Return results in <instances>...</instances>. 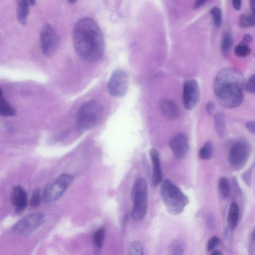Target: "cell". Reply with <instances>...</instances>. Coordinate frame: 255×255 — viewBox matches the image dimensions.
Returning a JSON list of instances; mask_svg holds the SVG:
<instances>
[{
    "mask_svg": "<svg viewBox=\"0 0 255 255\" xmlns=\"http://www.w3.org/2000/svg\"><path fill=\"white\" fill-rule=\"evenodd\" d=\"M73 43L78 56L88 62H96L103 57L105 41L97 21L89 17L80 19L73 31Z\"/></svg>",
    "mask_w": 255,
    "mask_h": 255,
    "instance_id": "obj_1",
    "label": "cell"
},
{
    "mask_svg": "<svg viewBox=\"0 0 255 255\" xmlns=\"http://www.w3.org/2000/svg\"><path fill=\"white\" fill-rule=\"evenodd\" d=\"M245 79L239 69L226 67L216 75L214 83L215 96L221 106L234 109L244 100Z\"/></svg>",
    "mask_w": 255,
    "mask_h": 255,
    "instance_id": "obj_2",
    "label": "cell"
},
{
    "mask_svg": "<svg viewBox=\"0 0 255 255\" xmlns=\"http://www.w3.org/2000/svg\"><path fill=\"white\" fill-rule=\"evenodd\" d=\"M160 195L167 211L173 215L181 214L189 203L188 197L169 180L162 183Z\"/></svg>",
    "mask_w": 255,
    "mask_h": 255,
    "instance_id": "obj_3",
    "label": "cell"
},
{
    "mask_svg": "<svg viewBox=\"0 0 255 255\" xmlns=\"http://www.w3.org/2000/svg\"><path fill=\"white\" fill-rule=\"evenodd\" d=\"M103 107L96 100L84 103L79 108L76 117V125L81 132L87 131L97 125L102 117Z\"/></svg>",
    "mask_w": 255,
    "mask_h": 255,
    "instance_id": "obj_4",
    "label": "cell"
},
{
    "mask_svg": "<svg viewBox=\"0 0 255 255\" xmlns=\"http://www.w3.org/2000/svg\"><path fill=\"white\" fill-rule=\"evenodd\" d=\"M132 198L133 201L132 217L135 220H141L146 215L148 206L147 184L143 178L138 177L135 181Z\"/></svg>",
    "mask_w": 255,
    "mask_h": 255,
    "instance_id": "obj_5",
    "label": "cell"
},
{
    "mask_svg": "<svg viewBox=\"0 0 255 255\" xmlns=\"http://www.w3.org/2000/svg\"><path fill=\"white\" fill-rule=\"evenodd\" d=\"M74 180V177L69 174H62L56 178L43 191L42 199L50 203L59 198Z\"/></svg>",
    "mask_w": 255,
    "mask_h": 255,
    "instance_id": "obj_6",
    "label": "cell"
},
{
    "mask_svg": "<svg viewBox=\"0 0 255 255\" xmlns=\"http://www.w3.org/2000/svg\"><path fill=\"white\" fill-rule=\"evenodd\" d=\"M251 151L250 143L240 139L231 146L229 154L230 164L235 169L240 170L246 164Z\"/></svg>",
    "mask_w": 255,
    "mask_h": 255,
    "instance_id": "obj_7",
    "label": "cell"
},
{
    "mask_svg": "<svg viewBox=\"0 0 255 255\" xmlns=\"http://www.w3.org/2000/svg\"><path fill=\"white\" fill-rule=\"evenodd\" d=\"M39 39L43 54L48 57L54 55L59 47L60 39L59 35L51 25L46 24L43 27Z\"/></svg>",
    "mask_w": 255,
    "mask_h": 255,
    "instance_id": "obj_8",
    "label": "cell"
},
{
    "mask_svg": "<svg viewBox=\"0 0 255 255\" xmlns=\"http://www.w3.org/2000/svg\"><path fill=\"white\" fill-rule=\"evenodd\" d=\"M44 221V216L41 213L31 214L18 222L13 227L12 231L20 235H29L37 230Z\"/></svg>",
    "mask_w": 255,
    "mask_h": 255,
    "instance_id": "obj_9",
    "label": "cell"
},
{
    "mask_svg": "<svg viewBox=\"0 0 255 255\" xmlns=\"http://www.w3.org/2000/svg\"><path fill=\"white\" fill-rule=\"evenodd\" d=\"M128 87L129 79L126 73L120 69L115 70L108 83L109 94L115 97H122L127 94Z\"/></svg>",
    "mask_w": 255,
    "mask_h": 255,
    "instance_id": "obj_10",
    "label": "cell"
},
{
    "mask_svg": "<svg viewBox=\"0 0 255 255\" xmlns=\"http://www.w3.org/2000/svg\"><path fill=\"white\" fill-rule=\"evenodd\" d=\"M200 89L195 80L185 82L183 85L182 100L184 107L188 110L194 109L199 100Z\"/></svg>",
    "mask_w": 255,
    "mask_h": 255,
    "instance_id": "obj_11",
    "label": "cell"
},
{
    "mask_svg": "<svg viewBox=\"0 0 255 255\" xmlns=\"http://www.w3.org/2000/svg\"><path fill=\"white\" fill-rule=\"evenodd\" d=\"M169 145L177 159H182L187 157L190 147L186 135L179 133L173 136L170 140Z\"/></svg>",
    "mask_w": 255,
    "mask_h": 255,
    "instance_id": "obj_12",
    "label": "cell"
},
{
    "mask_svg": "<svg viewBox=\"0 0 255 255\" xmlns=\"http://www.w3.org/2000/svg\"><path fill=\"white\" fill-rule=\"evenodd\" d=\"M11 200L17 212L24 211L27 207V194L20 185H17L12 191Z\"/></svg>",
    "mask_w": 255,
    "mask_h": 255,
    "instance_id": "obj_13",
    "label": "cell"
},
{
    "mask_svg": "<svg viewBox=\"0 0 255 255\" xmlns=\"http://www.w3.org/2000/svg\"><path fill=\"white\" fill-rule=\"evenodd\" d=\"M159 107L161 113L169 120H175L180 117V109L174 101L170 99L165 98L161 100Z\"/></svg>",
    "mask_w": 255,
    "mask_h": 255,
    "instance_id": "obj_14",
    "label": "cell"
},
{
    "mask_svg": "<svg viewBox=\"0 0 255 255\" xmlns=\"http://www.w3.org/2000/svg\"><path fill=\"white\" fill-rule=\"evenodd\" d=\"M150 156L153 167L152 181L155 186H157L163 180V178L160 167L159 154L157 150L152 149L150 151Z\"/></svg>",
    "mask_w": 255,
    "mask_h": 255,
    "instance_id": "obj_15",
    "label": "cell"
},
{
    "mask_svg": "<svg viewBox=\"0 0 255 255\" xmlns=\"http://www.w3.org/2000/svg\"><path fill=\"white\" fill-rule=\"evenodd\" d=\"M240 216V210L237 203L232 202L230 205L227 216V222L231 230H235L237 227Z\"/></svg>",
    "mask_w": 255,
    "mask_h": 255,
    "instance_id": "obj_16",
    "label": "cell"
},
{
    "mask_svg": "<svg viewBox=\"0 0 255 255\" xmlns=\"http://www.w3.org/2000/svg\"><path fill=\"white\" fill-rule=\"evenodd\" d=\"M29 5L28 0H18L17 18L20 24L22 25L27 24L29 13Z\"/></svg>",
    "mask_w": 255,
    "mask_h": 255,
    "instance_id": "obj_17",
    "label": "cell"
},
{
    "mask_svg": "<svg viewBox=\"0 0 255 255\" xmlns=\"http://www.w3.org/2000/svg\"><path fill=\"white\" fill-rule=\"evenodd\" d=\"M214 124L217 134L219 137H223L226 130L225 118L223 113H218L215 115Z\"/></svg>",
    "mask_w": 255,
    "mask_h": 255,
    "instance_id": "obj_18",
    "label": "cell"
},
{
    "mask_svg": "<svg viewBox=\"0 0 255 255\" xmlns=\"http://www.w3.org/2000/svg\"><path fill=\"white\" fill-rule=\"evenodd\" d=\"M16 114L15 109L11 106L8 101L3 98L2 92L1 93L0 99V115L2 117H13Z\"/></svg>",
    "mask_w": 255,
    "mask_h": 255,
    "instance_id": "obj_19",
    "label": "cell"
},
{
    "mask_svg": "<svg viewBox=\"0 0 255 255\" xmlns=\"http://www.w3.org/2000/svg\"><path fill=\"white\" fill-rule=\"evenodd\" d=\"M234 45V39L231 33L228 32H225L223 36L221 51L223 56H227L230 52Z\"/></svg>",
    "mask_w": 255,
    "mask_h": 255,
    "instance_id": "obj_20",
    "label": "cell"
},
{
    "mask_svg": "<svg viewBox=\"0 0 255 255\" xmlns=\"http://www.w3.org/2000/svg\"><path fill=\"white\" fill-rule=\"evenodd\" d=\"M239 25L243 29L249 28L255 26V17L251 14H243L239 19Z\"/></svg>",
    "mask_w": 255,
    "mask_h": 255,
    "instance_id": "obj_21",
    "label": "cell"
},
{
    "mask_svg": "<svg viewBox=\"0 0 255 255\" xmlns=\"http://www.w3.org/2000/svg\"><path fill=\"white\" fill-rule=\"evenodd\" d=\"M218 188L220 194L223 198H227L230 195L231 186L227 178L222 177L218 182Z\"/></svg>",
    "mask_w": 255,
    "mask_h": 255,
    "instance_id": "obj_22",
    "label": "cell"
},
{
    "mask_svg": "<svg viewBox=\"0 0 255 255\" xmlns=\"http://www.w3.org/2000/svg\"><path fill=\"white\" fill-rule=\"evenodd\" d=\"M214 151L213 144L211 141L207 142L199 152V157L204 160L210 159Z\"/></svg>",
    "mask_w": 255,
    "mask_h": 255,
    "instance_id": "obj_23",
    "label": "cell"
},
{
    "mask_svg": "<svg viewBox=\"0 0 255 255\" xmlns=\"http://www.w3.org/2000/svg\"><path fill=\"white\" fill-rule=\"evenodd\" d=\"M252 53V49L249 44L241 41L236 45L235 49V55L239 58H245L249 56Z\"/></svg>",
    "mask_w": 255,
    "mask_h": 255,
    "instance_id": "obj_24",
    "label": "cell"
},
{
    "mask_svg": "<svg viewBox=\"0 0 255 255\" xmlns=\"http://www.w3.org/2000/svg\"><path fill=\"white\" fill-rule=\"evenodd\" d=\"M169 252L172 255H182L184 252L183 243L179 240L173 241L169 245Z\"/></svg>",
    "mask_w": 255,
    "mask_h": 255,
    "instance_id": "obj_25",
    "label": "cell"
},
{
    "mask_svg": "<svg viewBox=\"0 0 255 255\" xmlns=\"http://www.w3.org/2000/svg\"><path fill=\"white\" fill-rule=\"evenodd\" d=\"M105 235V230L104 228L99 229L95 232L93 237V241L96 247L100 248L102 247Z\"/></svg>",
    "mask_w": 255,
    "mask_h": 255,
    "instance_id": "obj_26",
    "label": "cell"
},
{
    "mask_svg": "<svg viewBox=\"0 0 255 255\" xmlns=\"http://www.w3.org/2000/svg\"><path fill=\"white\" fill-rule=\"evenodd\" d=\"M210 13L213 18L215 27L217 28H220L222 24V12L221 10L217 7H215L211 10Z\"/></svg>",
    "mask_w": 255,
    "mask_h": 255,
    "instance_id": "obj_27",
    "label": "cell"
},
{
    "mask_svg": "<svg viewBox=\"0 0 255 255\" xmlns=\"http://www.w3.org/2000/svg\"><path fill=\"white\" fill-rule=\"evenodd\" d=\"M129 254L132 255H144L142 244L140 241L131 243L128 249Z\"/></svg>",
    "mask_w": 255,
    "mask_h": 255,
    "instance_id": "obj_28",
    "label": "cell"
},
{
    "mask_svg": "<svg viewBox=\"0 0 255 255\" xmlns=\"http://www.w3.org/2000/svg\"><path fill=\"white\" fill-rule=\"evenodd\" d=\"M40 203V193L39 188L36 189L34 191L30 202L31 207L36 208L38 207Z\"/></svg>",
    "mask_w": 255,
    "mask_h": 255,
    "instance_id": "obj_29",
    "label": "cell"
},
{
    "mask_svg": "<svg viewBox=\"0 0 255 255\" xmlns=\"http://www.w3.org/2000/svg\"><path fill=\"white\" fill-rule=\"evenodd\" d=\"M245 88L250 94L255 95V74L250 77L245 85Z\"/></svg>",
    "mask_w": 255,
    "mask_h": 255,
    "instance_id": "obj_30",
    "label": "cell"
},
{
    "mask_svg": "<svg viewBox=\"0 0 255 255\" xmlns=\"http://www.w3.org/2000/svg\"><path fill=\"white\" fill-rule=\"evenodd\" d=\"M219 244V239L217 236H214L210 239L207 243L208 251H211L215 249Z\"/></svg>",
    "mask_w": 255,
    "mask_h": 255,
    "instance_id": "obj_31",
    "label": "cell"
},
{
    "mask_svg": "<svg viewBox=\"0 0 255 255\" xmlns=\"http://www.w3.org/2000/svg\"><path fill=\"white\" fill-rule=\"evenodd\" d=\"M245 127L249 132L255 136V121H249L246 122Z\"/></svg>",
    "mask_w": 255,
    "mask_h": 255,
    "instance_id": "obj_32",
    "label": "cell"
},
{
    "mask_svg": "<svg viewBox=\"0 0 255 255\" xmlns=\"http://www.w3.org/2000/svg\"><path fill=\"white\" fill-rule=\"evenodd\" d=\"M215 107V105L214 103L213 102H208L206 105V110L207 114L210 115H212L214 111Z\"/></svg>",
    "mask_w": 255,
    "mask_h": 255,
    "instance_id": "obj_33",
    "label": "cell"
},
{
    "mask_svg": "<svg viewBox=\"0 0 255 255\" xmlns=\"http://www.w3.org/2000/svg\"><path fill=\"white\" fill-rule=\"evenodd\" d=\"M233 7L235 10L239 11L242 6V0H232Z\"/></svg>",
    "mask_w": 255,
    "mask_h": 255,
    "instance_id": "obj_34",
    "label": "cell"
},
{
    "mask_svg": "<svg viewBox=\"0 0 255 255\" xmlns=\"http://www.w3.org/2000/svg\"><path fill=\"white\" fill-rule=\"evenodd\" d=\"M208 0H196L194 6V9H197L202 6Z\"/></svg>",
    "mask_w": 255,
    "mask_h": 255,
    "instance_id": "obj_35",
    "label": "cell"
},
{
    "mask_svg": "<svg viewBox=\"0 0 255 255\" xmlns=\"http://www.w3.org/2000/svg\"><path fill=\"white\" fill-rule=\"evenodd\" d=\"M253 37L250 34H246L244 36L242 39V42L249 44L253 41Z\"/></svg>",
    "mask_w": 255,
    "mask_h": 255,
    "instance_id": "obj_36",
    "label": "cell"
},
{
    "mask_svg": "<svg viewBox=\"0 0 255 255\" xmlns=\"http://www.w3.org/2000/svg\"><path fill=\"white\" fill-rule=\"evenodd\" d=\"M251 246L250 248H251V250H253V248H255V227L254 228L252 233L251 235Z\"/></svg>",
    "mask_w": 255,
    "mask_h": 255,
    "instance_id": "obj_37",
    "label": "cell"
},
{
    "mask_svg": "<svg viewBox=\"0 0 255 255\" xmlns=\"http://www.w3.org/2000/svg\"><path fill=\"white\" fill-rule=\"evenodd\" d=\"M251 171H249L246 173L244 175L243 177L244 179L246 180L247 184H251Z\"/></svg>",
    "mask_w": 255,
    "mask_h": 255,
    "instance_id": "obj_38",
    "label": "cell"
},
{
    "mask_svg": "<svg viewBox=\"0 0 255 255\" xmlns=\"http://www.w3.org/2000/svg\"><path fill=\"white\" fill-rule=\"evenodd\" d=\"M250 8L252 12V14L255 17V0H249Z\"/></svg>",
    "mask_w": 255,
    "mask_h": 255,
    "instance_id": "obj_39",
    "label": "cell"
},
{
    "mask_svg": "<svg viewBox=\"0 0 255 255\" xmlns=\"http://www.w3.org/2000/svg\"><path fill=\"white\" fill-rule=\"evenodd\" d=\"M213 255H222V253H221L220 251L216 250L214 251L213 253H212Z\"/></svg>",
    "mask_w": 255,
    "mask_h": 255,
    "instance_id": "obj_40",
    "label": "cell"
},
{
    "mask_svg": "<svg viewBox=\"0 0 255 255\" xmlns=\"http://www.w3.org/2000/svg\"><path fill=\"white\" fill-rule=\"evenodd\" d=\"M29 3L31 5H35L36 4V0H28Z\"/></svg>",
    "mask_w": 255,
    "mask_h": 255,
    "instance_id": "obj_41",
    "label": "cell"
},
{
    "mask_svg": "<svg viewBox=\"0 0 255 255\" xmlns=\"http://www.w3.org/2000/svg\"><path fill=\"white\" fill-rule=\"evenodd\" d=\"M67 1H68V2L69 3H71V4H74L76 2H77V1H78V0H67Z\"/></svg>",
    "mask_w": 255,
    "mask_h": 255,
    "instance_id": "obj_42",
    "label": "cell"
},
{
    "mask_svg": "<svg viewBox=\"0 0 255 255\" xmlns=\"http://www.w3.org/2000/svg\"></svg>",
    "mask_w": 255,
    "mask_h": 255,
    "instance_id": "obj_43",
    "label": "cell"
}]
</instances>
